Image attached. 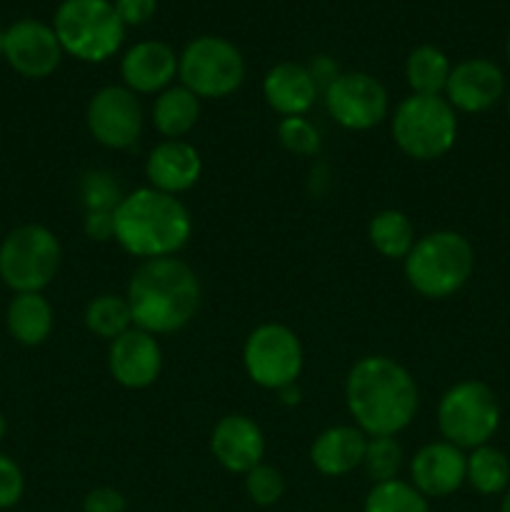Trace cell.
<instances>
[{
  "instance_id": "83f0119b",
  "label": "cell",
  "mask_w": 510,
  "mask_h": 512,
  "mask_svg": "<svg viewBox=\"0 0 510 512\" xmlns=\"http://www.w3.org/2000/svg\"><path fill=\"white\" fill-rule=\"evenodd\" d=\"M363 512H430L428 498L410 480L375 483L365 495Z\"/></svg>"
},
{
  "instance_id": "74e56055",
  "label": "cell",
  "mask_w": 510,
  "mask_h": 512,
  "mask_svg": "<svg viewBox=\"0 0 510 512\" xmlns=\"http://www.w3.org/2000/svg\"><path fill=\"white\" fill-rule=\"evenodd\" d=\"M278 400L283 405H288V408H293V405H298L300 403V388H298V383H293V385H285V388H280L278 390Z\"/></svg>"
},
{
  "instance_id": "d4e9b609",
  "label": "cell",
  "mask_w": 510,
  "mask_h": 512,
  "mask_svg": "<svg viewBox=\"0 0 510 512\" xmlns=\"http://www.w3.org/2000/svg\"><path fill=\"white\" fill-rule=\"evenodd\" d=\"M450 70L448 55L435 45H418L405 60V80L415 95H443Z\"/></svg>"
},
{
  "instance_id": "52a82bcc",
  "label": "cell",
  "mask_w": 510,
  "mask_h": 512,
  "mask_svg": "<svg viewBox=\"0 0 510 512\" xmlns=\"http://www.w3.org/2000/svg\"><path fill=\"white\" fill-rule=\"evenodd\" d=\"M63 248L45 225L25 223L0 243V280L15 293H43L58 275Z\"/></svg>"
},
{
  "instance_id": "8fae6325",
  "label": "cell",
  "mask_w": 510,
  "mask_h": 512,
  "mask_svg": "<svg viewBox=\"0 0 510 512\" xmlns=\"http://www.w3.org/2000/svg\"><path fill=\"white\" fill-rule=\"evenodd\" d=\"M325 110L330 118L345 130H363L375 128L390 115L388 90L375 75L350 70L340 73L328 88L323 90Z\"/></svg>"
},
{
  "instance_id": "5b68a950",
  "label": "cell",
  "mask_w": 510,
  "mask_h": 512,
  "mask_svg": "<svg viewBox=\"0 0 510 512\" xmlns=\"http://www.w3.org/2000/svg\"><path fill=\"white\" fill-rule=\"evenodd\" d=\"M390 133L400 153L430 163L453 150L458 140V113L443 95L410 93L390 115Z\"/></svg>"
},
{
  "instance_id": "cb8c5ba5",
  "label": "cell",
  "mask_w": 510,
  "mask_h": 512,
  "mask_svg": "<svg viewBox=\"0 0 510 512\" xmlns=\"http://www.w3.org/2000/svg\"><path fill=\"white\" fill-rule=\"evenodd\" d=\"M368 240L375 248V253H380L388 260H405V255L413 250L415 240V225L403 210H380L370 218L368 223Z\"/></svg>"
},
{
  "instance_id": "b9f144b4",
  "label": "cell",
  "mask_w": 510,
  "mask_h": 512,
  "mask_svg": "<svg viewBox=\"0 0 510 512\" xmlns=\"http://www.w3.org/2000/svg\"><path fill=\"white\" fill-rule=\"evenodd\" d=\"M505 53H508V63H510V35H508V43H505Z\"/></svg>"
},
{
  "instance_id": "4fadbf2b",
  "label": "cell",
  "mask_w": 510,
  "mask_h": 512,
  "mask_svg": "<svg viewBox=\"0 0 510 512\" xmlns=\"http://www.w3.org/2000/svg\"><path fill=\"white\" fill-rule=\"evenodd\" d=\"M3 58L23 78L40 80L58 70L60 60H63V45H60L53 25L35 18H23L5 28Z\"/></svg>"
},
{
  "instance_id": "ffe728a7",
  "label": "cell",
  "mask_w": 510,
  "mask_h": 512,
  "mask_svg": "<svg viewBox=\"0 0 510 512\" xmlns=\"http://www.w3.org/2000/svg\"><path fill=\"white\" fill-rule=\"evenodd\" d=\"M318 93V83L310 75L308 65L293 63V60L273 65L263 78L265 103L283 118L308 115V110L318 100Z\"/></svg>"
},
{
  "instance_id": "4dcf8cb0",
  "label": "cell",
  "mask_w": 510,
  "mask_h": 512,
  "mask_svg": "<svg viewBox=\"0 0 510 512\" xmlns=\"http://www.w3.org/2000/svg\"><path fill=\"white\" fill-rule=\"evenodd\" d=\"M278 140L288 153L313 158L320 150V130L305 115H293L278 123Z\"/></svg>"
},
{
  "instance_id": "836d02e7",
  "label": "cell",
  "mask_w": 510,
  "mask_h": 512,
  "mask_svg": "<svg viewBox=\"0 0 510 512\" xmlns=\"http://www.w3.org/2000/svg\"><path fill=\"white\" fill-rule=\"evenodd\" d=\"M125 508H128L125 495L110 485L88 490L83 498V512H125Z\"/></svg>"
},
{
  "instance_id": "8d00e7d4",
  "label": "cell",
  "mask_w": 510,
  "mask_h": 512,
  "mask_svg": "<svg viewBox=\"0 0 510 512\" xmlns=\"http://www.w3.org/2000/svg\"><path fill=\"white\" fill-rule=\"evenodd\" d=\"M308 70H310V75H313L315 83H318V90L328 88V85L340 75L338 65H335L328 55H318V58L310 60Z\"/></svg>"
},
{
  "instance_id": "7402d4cb",
  "label": "cell",
  "mask_w": 510,
  "mask_h": 512,
  "mask_svg": "<svg viewBox=\"0 0 510 512\" xmlns=\"http://www.w3.org/2000/svg\"><path fill=\"white\" fill-rule=\"evenodd\" d=\"M55 313L43 293H15L5 310V328L15 343L25 348H38L50 338Z\"/></svg>"
},
{
  "instance_id": "7bdbcfd3",
  "label": "cell",
  "mask_w": 510,
  "mask_h": 512,
  "mask_svg": "<svg viewBox=\"0 0 510 512\" xmlns=\"http://www.w3.org/2000/svg\"><path fill=\"white\" fill-rule=\"evenodd\" d=\"M505 110H508V120H510V93H508V103H505Z\"/></svg>"
},
{
  "instance_id": "2e32d148",
  "label": "cell",
  "mask_w": 510,
  "mask_h": 512,
  "mask_svg": "<svg viewBox=\"0 0 510 512\" xmlns=\"http://www.w3.org/2000/svg\"><path fill=\"white\" fill-rule=\"evenodd\" d=\"M210 453L215 463L233 475H245L265 458V435L253 418L230 413L215 423L210 433Z\"/></svg>"
},
{
  "instance_id": "30bf717a",
  "label": "cell",
  "mask_w": 510,
  "mask_h": 512,
  "mask_svg": "<svg viewBox=\"0 0 510 512\" xmlns=\"http://www.w3.org/2000/svg\"><path fill=\"white\" fill-rule=\"evenodd\" d=\"M305 365V350L298 333L283 323H263L245 338L243 368L258 388L278 393L298 383Z\"/></svg>"
},
{
  "instance_id": "5bb4252c",
  "label": "cell",
  "mask_w": 510,
  "mask_h": 512,
  "mask_svg": "<svg viewBox=\"0 0 510 512\" xmlns=\"http://www.w3.org/2000/svg\"><path fill=\"white\" fill-rule=\"evenodd\" d=\"M108 370L125 390L150 388L163 370V348L158 338L140 328H130L120 338L110 340Z\"/></svg>"
},
{
  "instance_id": "f35d334b",
  "label": "cell",
  "mask_w": 510,
  "mask_h": 512,
  "mask_svg": "<svg viewBox=\"0 0 510 512\" xmlns=\"http://www.w3.org/2000/svg\"><path fill=\"white\" fill-rule=\"evenodd\" d=\"M500 512H510V488L503 493V503H500Z\"/></svg>"
},
{
  "instance_id": "ab89813d",
  "label": "cell",
  "mask_w": 510,
  "mask_h": 512,
  "mask_svg": "<svg viewBox=\"0 0 510 512\" xmlns=\"http://www.w3.org/2000/svg\"><path fill=\"white\" fill-rule=\"evenodd\" d=\"M5 433H8V420H5V415L0 413V443H3Z\"/></svg>"
},
{
  "instance_id": "d6986e66",
  "label": "cell",
  "mask_w": 510,
  "mask_h": 512,
  "mask_svg": "<svg viewBox=\"0 0 510 512\" xmlns=\"http://www.w3.org/2000/svg\"><path fill=\"white\" fill-rule=\"evenodd\" d=\"M120 75L135 95L163 93L178 78V55L163 40H140L120 60Z\"/></svg>"
},
{
  "instance_id": "9c48e42d",
  "label": "cell",
  "mask_w": 510,
  "mask_h": 512,
  "mask_svg": "<svg viewBox=\"0 0 510 512\" xmlns=\"http://www.w3.org/2000/svg\"><path fill=\"white\" fill-rule=\"evenodd\" d=\"M178 78L200 100L228 98L243 85L245 58L230 40L200 35L178 55Z\"/></svg>"
},
{
  "instance_id": "7a4b0ae2",
  "label": "cell",
  "mask_w": 510,
  "mask_h": 512,
  "mask_svg": "<svg viewBox=\"0 0 510 512\" xmlns=\"http://www.w3.org/2000/svg\"><path fill=\"white\" fill-rule=\"evenodd\" d=\"M133 328L150 335H170L183 330L198 315L203 288L200 278L178 255L140 260L130 275L128 290Z\"/></svg>"
},
{
  "instance_id": "8992f818",
  "label": "cell",
  "mask_w": 510,
  "mask_h": 512,
  "mask_svg": "<svg viewBox=\"0 0 510 512\" xmlns=\"http://www.w3.org/2000/svg\"><path fill=\"white\" fill-rule=\"evenodd\" d=\"M53 30L63 53L83 63L113 58L125 40V25L108 0H63L55 10Z\"/></svg>"
},
{
  "instance_id": "e575fe53",
  "label": "cell",
  "mask_w": 510,
  "mask_h": 512,
  "mask_svg": "<svg viewBox=\"0 0 510 512\" xmlns=\"http://www.w3.org/2000/svg\"><path fill=\"white\" fill-rule=\"evenodd\" d=\"M83 230L95 243L115 240V213H110V210H88L83 220Z\"/></svg>"
},
{
  "instance_id": "7c38bea8",
  "label": "cell",
  "mask_w": 510,
  "mask_h": 512,
  "mask_svg": "<svg viewBox=\"0 0 510 512\" xmlns=\"http://www.w3.org/2000/svg\"><path fill=\"white\" fill-rule=\"evenodd\" d=\"M143 105L125 85H105L95 90L85 108V125L95 143L108 150L133 148L143 133Z\"/></svg>"
},
{
  "instance_id": "f546056e",
  "label": "cell",
  "mask_w": 510,
  "mask_h": 512,
  "mask_svg": "<svg viewBox=\"0 0 510 512\" xmlns=\"http://www.w3.org/2000/svg\"><path fill=\"white\" fill-rule=\"evenodd\" d=\"M403 448L395 438L383 435V438H368L365 445V458L360 468L365 470L370 480L375 483H385V480L398 478L400 468H403Z\"/></svg>"
},
{
  "instance_id": "d6a6232c",
  "label": "cell",
  "mask_w": 510,
  "mask_h": 512,
  "mask_svg": "<svg viewBox=\"0 0 510 512\" xmlns=\"http://www.w3.org/2000/svg\"><path fill=\"white\" fill-rule=\"evenodd\" d=\"M25 475L23 468L10 455L0 453V512L15 508L23 500Z\"/></svg>"
},
{
  "instance_id": "3957f363",
  "label": "cell",
  "mask_w": 510,
  "mask_h": 512,
  "mask_svg": "<svg viewBox=\"0 0 510 512\" xmlns=\"http://www.w3.org/2000/svg\"><path fill=\"white\" fill-rule=\"evenodd\" d=\"M193 218L175 195L145 188L125 193L115 208V243L140 260L170 258L188 245Z\"/></svg>"
},
{
  "instance_id": "d590c367",
  "label": "cell",
  "mask_w": 510,
  "mask_h": 512,
  "mask_svg": "<svg viewBox=\"0 0 510 512\" xmlns=\"http://www.w3.org/2000/svg\"><path fill=\"white\" fill-rule=\"evenodd\" d=\"M113 5L123 25H143L155 15L158 0H115Z\"/></svg>"
},
{
  "instance_id": "6da1fadb",
  "label": "cell",
  "mask_w": 510,
  "mask_h": 512,
  "mask_svg": "<svg viewBox=\"0 0 510 512\" xmlns=\"http://www.w3.org/2000/svg\"><path fill=\"white\" fill-rule=\"evenodd\" d=\"M345 405L355 428L368 438H395L415 420L420 390L410 370L395 358L365 355L348 370Z\"/></svg>"
},
{
  "instance_id": "484cf974",
  "label": "cell",
  "mask_w": 510,
  "mask_h": 512,
  "mask_svg": "<svg viewBox=\"0 0 510 512\" xmlns=\"http://www.w3.org/2000/svg\"><path fill=\"white\" fill-rule=\"evenodd\" d=\"M465 483L480 495H500L510 488V460L493 445L470 450L465 465Z\"/></svg>"
},
{
  "instance_id": "9a60e30c",
  "label": "cell",
  "mask_w": 510,
  "mask_h": 512,
  "mask_svg": "<svg viewBox=\"0 0 510 512\" xmlns=\"http://www.w3.org/2000/svg\"><path fill=\"white\" fill-rule=\"evenodd\" d=\"M505 93V75L493 60L468 58L450 70L443 98L453 105L455 113H485Z\"/></svg>"
},
{
  "instance_id": "e0dca14e",
  "label": "cell",
  "mask_w": 510,
  "mask_h": 512,
  "mask_svg": "<svg viewBox=\"0 0 510 512\" xmlns=\"http://www.w3.org/2000/svg\"><path fill=\"white\" fill-rule=\"evenodd\" d=\"M468 455L448 440H433L410 458V483L425 498H448L465 483Z\"/></svg>"
},
{
  "instance_id": "ac0fdd59",
  "label": "cell",
  "mask_w": 510,
  "mask_h": 512,
  "mask_svg": "<svg viewBox=\"0 0 510 512\" xmlns=\"http://www.w3.org/2000/svg\"><path fill=\"white\" fill-rule=\"evenodd\" d=\"M203 175V158L188 140H163L145 160V178L150 188L168 195H183L195 188Z\"/></svg>"
},
{
  "instance_id": "60d3db41",
  "label": "cell",
  "mask_w": 510,
  "mask_h": 512,
  "mask_svg": "<svg viewBox=\"0 0 510 512\" xmlns=\"http://www.w3.org/2000/svg\"><path fill=\"white\" fill-rule=\"evenodd\" d=\"M3 53H5V30L0 28V58H3Z\"/></svg>"
},
{
  "instance_id": "44dd1931",
  "label": "cell",
  "mask_w": 510,
  "mask_h": 512,
  "mask_svg": "<svg viewBox=\"0 0 510 512\" xmlns=\"http://www.w3.org/2000/svg\"><path fill=\"white\" fill-rule=\"evenodd\" d=\"M368 435L355 425H333L310 445V463L325 478H343L363 465Z\"/></svg>"
},
{
  "instance_id": "603a6c76",
  "label": "cell",
  "mask_w": 510,
  "mask_h": 512,
  "mask_svg": "<svg viewBox=\"0 0 510 512\" xmlns=\"http://www.w3.org/2000/svg\"><path fill=\"white\" fill-rule=\"evenodd\" d=\"M150 118L165 140H183L198 125L200 98L185 85H170L158 93Z\"/></svg>"
},
{
  "instance_id": "4316f807",
  "label": "cell",
  "mask_w": 510,
  "mask_h": 512,
  "mask_svg": "<svg viewBox=\"0 0 510 512\" xmlns=\"http://www.w3.org/2000/svg\"><path fill=\"white\" fill-rule=\"evenodd\" d=\"M85 328L103 340H115L123 333L133 328V315H130V305L125 295L103 293L95 295L88 305H85Z\"/></svg>"
},
{
  "instance_id": "f1b7e54d",
  "label": "cell",
  "mask_w": 510,
  "mask_h": 512,
  "mask_svg": "<svg viewBox=\"0 0 510 512\" xmlns=\"http://www.w3.org/2000/svg\"><path fill=\"white\" fill-rule=\"evenodd\" d=\"M78 195L85 213H88V210H110V213H115V208H118L125 193L123 188H120L118 175L110 173V170L95 168L88 170V173L80 178Z\"/></svg>"
},
{
  "instance_id": "1f68e13d",
  "label": "cell",
  "mask_w": 510,
  "mask_h": 512,
  "mask_svg": "<svg viewBox=\"0 0 510 512\" xmlns=\"http://www.w3.org/2000/svg\"><path fill=\"white\" fill-rule=\"evenodd\" d=\"M245 478V493L260 508H270V505L280 503V498L285 495V480L283 473L273 465H255L253 470L243 475Z\"/></svg>"
},
{
  "instance_id": "277c9868",
  "label": "cell",
  "mask_w": 510,
  "mask_h": 512,
  "mask_svg": "<svg viewBox=\"0 0 510 512\" xmlns=\"http://www.w3.org/2000/svg\"><path fill=\"white\" fill-rule=\"evenodd\" d=\"M475 268V250L458 230H433L415 240L405 255L403 273L410 288L428 300L453 298Z\"/></svg>"
},
{
  "instance_id": "ba28073f",
  "label": "cell",
  "mask_w": 510,
  "mask_h": 512,
  "mask_svg": "<svg viewBox=\"0 0 510 512\" xmlns=\"http://www.w3.org/2000/svg\"><path fill=\"white\" fill-rule=\"evenodd\" d=\"M435 420L440 438L460 450L488 445L500 428L498 395L483 380H460L443 393Z\"/></svg>"
}]
</instances>
